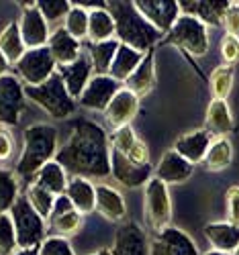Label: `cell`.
<instances>
[{"instance_id":"7","label":"cell","mask_w":239,"mask_h":255,"mask_svg":"<svg viewBox=\"0 0 239 255\" xmlns=\"http://www.w3.org/2000/svg\"><path fill=\"white\" fill-rule=\"evenodd\" d=\"M143 212L151 231H164L172 221V198L168 186L158 178H151L143 186Z\"/></svg>"},{"instance_id":"36","label":"cell","mask_w":239,"mask_h":255,"mask_svg":"<svg viewBox=\"0 0 239 255\" xmlns=\"http://www.w3.org/2000/svg\"><path fill=\"white\" fill-rule=\"evenodd\" d=\"M233 80H235V74H233V68L231 66H225V63L217 66L211 72V76H209V88H211L213 98L227 100V96L233 90Z\"/></svg>"},{"instance_id":"33","label":"cell","mask_w":239,"mask_h":255,"mask_svg":"<svg viewBox=\"0 0 239 255\" xmlns=\"http://www.w3.org/2000/svg\"><path fill=\"white\" fill-rule=\"evenodd\" d=\"M233 163V145L227 137H215L209 151L205 155L203 165L209 172H223Z\"/></svg>"},{"instance_id":"12","label":"cell","mask_w":239,"mask_h":255,"mask_svg":"<svg viewBox=\"0 0 239 255\" xmlns=\"http://www.w3.org/2000/svg\"><path fill=\"white\" fill-rule=\"evenodd\" d=\"M133 2L141 16L162 35H168L180 16V6L176 0H133Z\"/></svg>"},{"instance_id":"10","label":"cell","mask_w":239,"mask_h":255,"mask_svg":"<svg viewBox=\"0 0 239 255\" xmlns=\"http://www.w3.org/2000/svg\"><path fill=\"white\" fill-rule=\"evenodd\" d=\"M18 29H20V35H23L27 49L47 47L51 31H49V23L45 20V16L37 8V2H20Z\"/></svg>"},{"instance_id":"16","label":"cell","mask_w":239,"mask_h":255,"mask_svg":"<svg viewBox=\"0 0 239 255\" xmlns=\"http://www.w3.org/2000/svg\"><path fill=\"white\" fill-rule=\"evenodd\" d=\"M111 176L125 188H139L154 178V167H151V163L149 165L133 163L119 151L111 149Z\"/></svg>"},{"instance_id":"40","label":"cell","mask_w":239,"mask_h":255,"mask_svg":"<svg viewBox=\"0 0 239 255\" xmlns=\"http://www.w3.org/2000/svg\"><path fill=\"white\" fill-rule=\"evenodd\" d=\"M16 233L10 215H0V255H12L16 251Z\"/></svg>"},{"instance_id":"29","label":"cell","mask_w":239,"mask_h":255,"mask_svg":"<svg viewBox=\"0 0 239 255\" xmlns=\"http://www.w3.org/2000/svg\"><path fill=\"white\" fill-rule=\"evenodd\" d=\"M119 41L111 39V41H102V43H84V51L88 53L90 61H92V68L96 76H108V70L113 66V59L119 51Z\"/></svg>"},{"instance_id":"24","label":"cell","mask_w":239,"mask_h":255,"mask_svg":"<svg viewBox=\"0 0 239 255\" xmlns=\"http://www.w3.org/2000/svg\"><path fill=\"white\" fill-rule=\"evenodd\" d=\"M96 210L106 221H113V223H125V217H127V204L123 194L117 188L106 184L96 186Z\"/></svg>"},{"instance_id":"43","label":"cell","mask_w":239,"mask_h":255,"mask_svg":"<svg viewBox=\"0 0 239 255\" xmlns=\"http://www.w3.org/2000/svg\"><path fill=\"white\" fill-rule=\"evenodd\" d=\"M225 206H227V221L233 225H239V184L227 188Z\"/></svg>"},{"instance_id":"48","label":"cell","mask_w":239,"mask_h":255,"mask_svg":"<svg viewBox=\"0 0 239 255\" xmlns=\"http://www.w3.org/2000/svg\"><path fill=\"white\" fill-rule=\"evenodd\" d=\"M12 255H39V247H31V249H16Z\"/></svg>"},{"instance_id":"3","label":"cell","mask_w":239,"mask_h":255,"mask_svg":"<svg viewBox=\"0 0 239 255\" xmlns=\"http://www.w3.org/2000/svg\"><path fill=\"white\" fill-rule=\"evenodd\" d=\"M106 8L115 18V39L121 45H127L139 53H149L158 43H162L164 35L141 16L135 2L113 0L106 4Z\"/></svg>"},{"instance_id":"18","label":"cell","mask_w":239,"mask_h":255,"mask_svg":"<svg viewBox=\"0 0 239 255\" xmlns=\"http://www.w3.org/2000/svg\"><path fill=\"white\" fill-rule=\"evenodd\" d=\"M229 0H180V14L199 18L205 27H221Z\"/></svg>"},{"instance_id":"31","label":"cell","mask_w":239,"mask_h":255,"mask_svg":"<svg viewBox=\"0 0 239 255\" xmlns=\"http://www.w3.org/2000/svg\"><path fill=\"white\" fill-rule=\"evenodd\" d=\"M33 182L39 184L41 188H45L47 192H51L53 196H61V194H66V188H68L70 178H68L66 169H63V167L53 159V161L45 163V165L39 169Z\"/></svg>"},{"instance_id":"42","label":"cell","mask_w":239,"mask_h":255,"mask_svg":"<svg viewBox=\"0 0 239 255\" xmlns=\"http://www.w3.org/2000/svg\"><path fill=\"white\" fill-rule=\"evenodd\" d=\"M219 51H221V59H223L225 66L233 68L235 63L239 61V39L233 37V35H223Z\"/></svg>"},{"instance_id":"21","label":"cell","mask_w":239,"mask_h":255,"mask_svg":"<svg viewBox=\"0 0 239 255\" xmlns=\"http://www.w3.org/2000/svg\"><path fill=\"white\" fill-rule=\"evenodd\" d=\"M192 172H194V165L186 161L182 155H178L174 149H170L160 157L158 165L154 167V178H158L166 186H174V184H184L186 180H190Z\"/></svg>"},{"instance_id":"1","label":"cell","mask_w":239,"mask_h":255,"mask_svg":"<svg viewBox=\"0 0 239 255\" xmlns=\"http://www.w3.org/2000/svg\"><path fill=\"white\" fill-rule=\"evenodd\" d=\"M55 161L72 176L82 178H108L111 176V139L94 121L74 119L70 135L63 143Z\"/></svg>"},{"instance_id":"5","label":"cell","mask_w":239,"mask_h":255,"mask_svg":"<svg viewBox=\"0 0 239 255\" xmlns=\"http://www.w3.org/2000/svg\"><path fill=\"white\" fill-rule=\"evenodd\" d=\"M160 45H174L194 57H203L209 51V27H205L199 18L180 14L168 35H164Z\"/></svg>"},{"instance_id":"30","label":"cell","mask_w":239,"mask_h":255,"mask_svg":"<svg viewBox=\"0 0 239 255\" xmlns=\"http://www.w3.org/2000/svg\"><path fill=\"white\" fill-rule=\"evenodd\" d=\"M143 57H145V53H139V51L127 47V45H119V51L113 59V66H111V70H108V76L119 84H125L129 78L133 76V72L139 68Z\"/></svg>"},{"instance_id":"8","label":"cell","mask_w":239,"mask_h":255,"mask_svg":"<svg viewBox=\"0 0 239 255\" xmlns=\"http://www.w3.org/2000/svg\"><path fill=\"white\" fill-rule=\"evenodd\" d=\"M14 70H16V78L25 86H41L43 82H47L57 72V63L47 47H39V49H27L25 55L14 63Z\"/></svg>"},{"instance_id":"15","label":"cell","mask_w":239,"mask_h":255,"mask_svg":"<svg viewBox=\"0 0 239 255\" xmlns=\"http://www.w3.org/2000/svg\"><path fill=\"white\" fill-rule=\"evenodd\" d=\"M139 104H141V98H137L131 90L121 86V90L113 96L111 104L106 106V111L102 115H104L108 127H111L113 131H117L121 127H129L133 123V119L139 113Z\"/></svg>"},{"instance_id":"32","label":"cell","mask_w":239,"mask_h":255,"mask_svg":"<svg viewBox=\"0 0 239 255\" xmlns=\"http://www.w3.org/2000/svg\"><path fill=\"white\" fill-rule=\"evenodd\" d=\"M115 39V18L108 8H96L88 12V43H102Z\"/></svg>"},{"instance_id":"23","label":"cell","mask_w":239,"mask_h":255,"mask_svg":"<svg viewBox=\"0 0 239 255\" xmlns=\"http://www.w3.org/2000/svg\"><path fill=\"white\" fill-rule=\"evenodd\" d=\"M47 49H49L51 57L55 59L57 68H61V66H70V63H74L82 55L84 43L76 41L66 29L59 27L51 33V37L47 41Z\"/></svg>"},{"instance_id":"39","label":"cell","mask_w":239,"mask_h":255,"mask_svg":"<svg viewBox=\"0 0 239 255\" xmlns=\"http://www.w3.org/2000/svg\"><path fill=\"white\" fill-rule=\"evenodd\" d=\"M37 8L45 16L47 23H57V20L66 18L72 8V2L70 0H37Z\"/></svg>"},{"instance_id":"9","label":"cell","mask_w":239,"mask_h":255,"mask_svg":"<svg viewBox=\"0 0 239 255\" xmlns=\"http://www.w3.org/2000/svg\"><path fill=\"white\" fill-rule=\"evenodd\" d=\"M25 84L8 74L0 78V127H14L25 111Z\"/></svg>"},{"instance_id":"19","label":"cell","mask_w":239,"mask_h":255,"mask_svg":"<svg viewBox=\"0 0 239 255\" xmlns=\"http://www.w3.org/2000/svg\"><path fill=\"white\" fill-rule=\"evenodd\" d=\"M108 139H111V149L119 151L129 161L139 163V165H149V149H147V145L137 137V133L133 131L131 125L113 131V135Z\"/></svg>"},{"instance_id":"50","label":"cell","mask_w":239,"mask_h":255,"mask_svg":"<svg viewBox=\"0 0 239 255\" xmlns=\"http://www.w3.org/2000/svg\"><path fill=\"white\" fill-rule=\"evenodd\" d=\"M90 255H113V253H111V249H98V251H94Z\"/></svg>"},{"instance_id":"28","label":"cell","mask_w":239,"mask_h":255,"mask_svg":"<svg viewBox=\"0 0 239 255\" xmlns=\"http://www.w3.org/2000/svg\"><path fill=\"white\" fill-rule=\"evenodd\" d=\"M123 86L127 90H131L137 98H143L154 90V86H156V51L145 53L139 68L133 72V76L129 78Z\"/></svg>"},{"instance_id":"27","label":"cell","mask_w":239,"mask_h":255,"mask_svg":"<svg viewBox=\"0 0 239 255\" xmlns=\"http://www.w3.org/2000/svg\"><path fill=\"white\" fill-rule=\"evenodd\" d=\"M233 115L227 100H217L211 98L207 113H205V129L213 135V137H227L233 131Z\"/></svg>"},{"instance_id":"35","label":"cell","mask_w":239,"mask_h":255,"mask_svg":"<svg viewBox=\"0 0 239 255\" xmlns=\"http://www.w3.org/2000/svg\"><path fill=\"white\" fill-rule=\"evenodd\" d=\"M20 196L18 178L10 169L0 167V215H8Z\"/></svg>"},{"instance_id":"51","label":"cell","mask_w":239,"mask_h":255,"mask_svg":"<svg viewBox=\"0 0 239 255\" xmlns=\"http://www.w3.org/2000/svg\"><path fill=\"white\" fill-rule=\"evenodd\" d=\"M233 255H239V247H237V249H235V251H233Z\"/></svg>"},{"instance_id":"46","label":"cell","mask_w":239,"mask_h":255,"mask_svg":"<svg viewBox=\"0 0 239 255\" xmlns=\"http://www.w3.org/2000/svg\"><path fill=\"white\" fill-rule=\"evenodd\" d=\"M72 4H76V6L90 12V10H96V8H106L108 2H104V0H74Z\"/></svg>"},{"instance_id":"47","label":"cell","mask_w":239,"mask_h":255,"mask_svg":"<svg viewBox=\"0 0 239 255\" xmlns=\"http://www.w3.org/2000/svg\"><path fill=\"white\" fill-rule=\"evenodd\" d=\"M10 74V61L4 57V53L0 51V78H4Z\"/></svg>"},{"instance_id":"20","label":"cell","mask_w":239,"mask_h":255,"mask_svg":"<svg viewBox=\"0 0 239 255\" xmlns=\"http://www.w3.org/2000/svg\"><path fill=\"white\" fill-rule=\"evenodd\" d=\"M57 74L61 76L63 84H66L70 96L78 102L80 94L84 92V88L88 86V82H90L92 76H94V68H92V61H90L88 53L82 51V55H80L74 63L57 68Z\"/></svg>"},{"instance_id":"41","label":"cell","mask_w":239,"mask_h":255,"mask_svg":"<svg viewBox=\"0 0 239 255\" xmlns=\"http://www.w3.org/2000/svg\"><path fill=\"white\" fill-rule=\"evenodd\" d=\"M39 255H76V253L68 239L47 235L43 239V243L39 245Z\"/></svg>"},{"instance_id":"34","label":"cell","mask_w":239,"mask_h":255,"mask_svg":"<svg viewBox=\"0 0 239 255\" xmlns=\"http://www.w3.org/2000/svg\"><path fill=\"white\" fill-rule=\"evenodd\" d=\"M0 51H2L4 57L10 61V66H14V63L25 55L27 45L23 41V35H20L18 20H10V23L2 29V33H0Z\"/></svg>"},{"instance_id":"17","label":"cell","mask_w":239,"mask_h":255,"mask_svg":"<svg viewBox=\"0 0 239 255\" xmlns=\"http://www.w3.org/2000/svg\"><path fill=\"white\" fill-rule=\"evenodd\" d=\"M113 255H149V239L145 231L133 223H121L115 233V243L111 249Z\"/></svg>"},{"instance_id":"45","label":"cell","mask_w":239,"mask_h":255,"mask_svg":"<svg viewBox=\"0 0 239 255\" xmlns=\"http://www.w3.org/2000/svg\"><path fill=\"white\" fill-rule=\"evenodd\" d=\"M14 147H16V141H14L12 133L6 127H0V163H6L12 159Z\"/></svg>"},{"instance_id":"14","label":"cell","mask_w":239,"mask_h":255,"mask_svg":"<svg viewBox=\"0 0 239 255\" xmlns=\"http://www.w3.org/2000/svg\"><path fill=\"white\" fill-rule=\"evenodd\" d=\"M47 221H49V229H51L53 235L63 237V239L76 235V233H80V229L84 227V215H80V212L72 206V202L66 194L55 198L51 217Z\"/></svg>"},{"instance_id":"4","label":"cell","mask_w":239,"mask_h":255,"mask_svg":"<svg viewBox=\"0 0 239 255\" xmlns=\"http://www.w3.org/2000/svg\"><path fill=\"white\" fill-rule=\"evenodd\" d=\"M25 96L53 119L63 121L76 113L78 102L70 96L66 84H63L57 72L47 82H43L41 86H25Z\"/></svg>"},{"instance_id":"26","label":"cell","mask_w":239,"mask_h":255,"mask_svg":"<svg viewBox=\"0 0 239 255\" xmlns=\"http://www.w3.org/2000/svg\"><path fill=\"white\" fill-rule=\"evenodd\" d=\"M207 241L213 249L233 253L239 247V225H233L229 221H215L205 225L203 229Z\"/></svg>"},{"instance_id":"44","label":"cell","mask_w":239,"mask_h":255,"mask_svg":"<svg viewBox=\"0 0 239 255\" xmlns=\"http://www.w3.org/2000/svg\"><path fill=\"white\" fill-rule=\"evenodd\" d=\"M221 27L225 29V35H233L239 39V2H231L225 10Z\"/></svg>"},{"instance_id":"6","label":"cell","mask_w":239,"mask_h":255,"mask_svg":"<svg viewBox=\"0 0 239 255\" xmlns=\"http://www.w3.org/2000/svg\"><path fill=\"white\" fill-rule=\"evenodd\" d=\"M12 225H14V233H16V247L18 249H31V247H39L47 235L45 229V219H43L39 212L29 204L27 196H18V200L14 202L12 210L8 212Z\"/></svg>"},{"instance_id":"2","label":"cell","mask_w":239,"mask_h":255,"mask_svg":"<svg viewBox=\"0 0 239 255\" xmlns=\"http://www.w3.org/2000/svg\"><path fill=\"white\" fill-rule=\"evenodd\" d=\"M59 149L57 129L49 123H35L23 133V151L16 161V178L31 184L39 169L53 161Z\"/></svg>"},{"instance_id":"22","label":"cell","mask_w":239,"mask_h":255,"mask_svg":"<svg viewBox=\"0 0 239 255\" xmlns=\"http://www.w3.org/2000/svg\"><path fill=\"white\" fill-rule=\"evenodd\" d=\"M211 143H213V135L207 129H197V131H190L178 137L172 149L178 155H182L186 161H190L192 165H197L205 161V155L209 151Z\"/></svg>"},{"instance_id":"25","label":"cell","mask_w":239,"mask_h":255,"mask_svg":"<svg viewBox=\"0 0 239 255\" xmlns=\"http://www.w3.org/2000/svg\"><path fill=\"white\" fill-rule=\"evenodd\" d=\"M66 196L80 215H90L96 210V186L82 176H72L66 188Z\"/></svg>"},{"instance_id":"49","label":"cell","mask_w":239,"mask_h":255,"mask_svg":"<svg viewBox=\"0 0 239 255\" xmlns=\"http://www.w3.org/2000/svg\"><path fill=\"white\" fill-rule=\"evenodd\" d=\"M201 255H231V253H225V251H217V249H209V251H205V253H201Z\"/></svg>"},{"instance_id":"11","label":"cell","mask_w":239,"mask_h":255,"mask_svg":"<svg viewBox=\"0 0 239 255\" xmlns=\"http://www.w3.org/2000/svg\"><path fill=\"white\" fill-rule=\"evenodd\" d=\"M149 255H201L197 243L178 227H166L149 241Z\"/></svg>"},{"instance_id":"13","label":"cell","mask_w":239,"mask_h":255,"mask_svg":"<svg viewBox=\"0 0 239 255\" xmlns=\"http://www.w3.org/2000/svg\"><path fill=\"white\" fill-rule=\"evenodd\" d=\"M121 90V84L115 82L111 76H92V80L88 82V86L84 88V92L78 98V104L82 109L88 111H96V113H104L106 106L111 104L113 96Z\"/></svg>"},{"instance_id":"38","label":"cell","mask_w":239,"mask_h":255,"mask_svg":"<svg viewBox=\"0 0 239 255\" xmlns=\"http://www.w3.org/2000/svg\"><path fill=\"white\" fill-rule=\"evenodd\" d=\"M63 29H66L76 41L84 43L88 39V10H84L76 4H72L70 12L63 18Z\"/></svg>"},{"instance_id":"37","label":"cell","mask_w":239,"mask_h":255,"mask_svg":"<svg viewBox=\"0 0 239 255\" xmlns=\"http://www.w3.org/2000/svg\"><path fill=\"white\" fill-rule=\"evenodd\" d=\"M25 196H27L29 204L39 212L43 219H49V217H51V210H53V204H55V198H57V196H53L51 192H47L45 188H41V186L35 184V182L27 184Z\"/></svg>"}]
</instances>
